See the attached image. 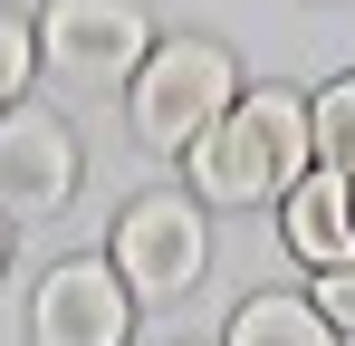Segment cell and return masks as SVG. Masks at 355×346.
I'll use <instances>...</instances> for the list:
<instances>
[{"label": "cell", "mask_w": 355, "mask_h": 346, "mask_svg": "<svg viewBox=\"0 0 355 346\" xmlns=\"http://www.w3.org/2000/svg\"><path fill=\"white\" fill-rule=\"evenodd\" d=\"M317 318L355 337V270H327V279H317Z\"/></svg>", "instance_id": "cell-11"}, {"label": "cell", "mask_w": 355, "mask_h": 346, "mask_svg": "<svg viewBox=\"0 0 355 346\" xmlns=\"http://www.w3.org/2000/svg\"><path fill=\"white\" fill-rule=\"evenodd\" d=\"M125 327H135V288L116 279V260H58L29 298L39 346H125Z\"/></svg>", "instance_id": "cell-5"}, {"label": "cell", "mask_w": 355, "mask_h": 346, "mask_svg": "<svg viewBox=\"0 0 355 346\" xmlns=\"http://www.w3.org/2000/svg\"><path fill=\"white\" fill-rule=\"evenodd\" d=\"M279 231H288V250L307 270H355V183L327 164L297 173V192L279 202Z\"/></svg>", "instance_id": "cell-7"}, {"label": "cell", "mask_w": 355, "mask_h": 346, "mask_svg": "<svg viewBox=\"0 0 355 346\" xmlns=\"http://www.w3.org/2000/svg\"><path fill=\"white\" fill-rule=\"evenodd\" d=\"M0 260H10V240H0Z\"/></svg>", "instance_id": "cell-12"}, {"label": "cell", "mask_w": 355, "mask_h": 346, "mask_svg": "<svg viewBox=\"0 0 355 346\" xmlns=\"http://www.w3.org/2000/svg\"><path fill=\"white\" fill-rule=\"evenodd\" d=\"M39 58L77 87H106V77H135L154 58V39H144L135 0H49L39 10Z\"/></svg>", "instance_id": "cell-4"}, {"label": "cell", "mask_w": 355, "mask_h": 346, "mask_svg": "<svg viewBox=\"0 0 355 346\" xmlns=\"http://www.w3.org/2000/svg\"><path fill=\"white\" fill-rule=\"evenodd\" d=\"M307 154H317L307 106H297L288 87H259V97H240L182 164H192V192H202V202L240 212V202H288L297 173H307Z\"/></svg>", "instance_id": "cell-1"}, {"label": "cell", "mask_w": 355, "mask_h": 346, "mask_svg": "<svg viewBox=\"0 0 355 346\" xmlns=\"http://www.w3.org/2000/svg\"><path fill=\"white\" fill-rule=\"evenodd\" d=\"M67 192H77V135H67V115L10 106L0 115V212L39 222V212H58Z\"/></svg>", "instance_id": "cell-6"}, {"label": "cell", "mask_w": 355, "mask_h": 346, "mask_svg": "<svg viewBox=\"0 0 355 346\" xmlns=\"http://www.w3.org/2000/svg\"><path fill=\"white\" fill-rule=\"evenodd\" d=\"M231 106H240V67L211 39H164L135 67V145H154V154H192Z\"/></svg>", "instance_id": "cell-2"}, {"label": "cell", "mask_w": 355, "mask_h": 346, "mask_svg": "<svg viewBox=\"0 0 355 346\" xmlns=\"http://www.w3.org/2000/svg\"><path fill=\"white\" fill-rule=\"evenodd\" d=\"M231 346H336V327L317 318V298L269 288V298H250V308L231 318Z\"/></svg>", "instance_id": "cell-8"}, {"label": "cell", "mask_w": 355, "mask_h": 346, "mask_svg": "<svg viewBox=\"0 0 355 346\" xmlns=\"http://www.w3.org/2000/svg\"><path fill=\"white\" fill-rule=\"evenodd\" d=\"M307 135H317V164L355 183V77H336V87L307 106Z\"/></svg>", "instance_id": "cell-9"}, {"label": "cell", "mask_w": 355, "mask_h": 346, "mask_svg": "<svg viewBox=\"0 0 355 346\" xmlns=\"http://www.w3.org/2000/svg\"><path fill=\"white\" fill-rule=\"evenodd\" d=\"M29 58H39V29H19V19L0 10V115H10V97L29 87Z\"/></svg>", "instance_id": "cell-10"}, {"label": "cell", "mask_w": 355, "mask_h": 346, "mask_svg": "<svg viewBox=\"0 0 355 346\" xmlns=\"http://www.w3.org/2000/svg\"><path fill=\"white\" fill-rule=\"evenodd\" d=\"M202 202H182V192H135L116 212V279L154 308V298H182V288L202 279Z\"/></svg>", "instance_id": "cell-3"}]
</instances>
